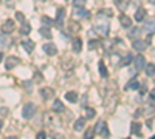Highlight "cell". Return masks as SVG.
<instances>
[{
    "mask_svg": "<svg viewBox=\"0 0 155 139\" xmlns=\"http://www.w3.org/2000/svg\"><path fill=\"white\" fill-rule=\"evenodd\" d=\"M51 23H53V20H51L50 17H47V16L42 17V25H44V27H48V28H50V27H51Z\"/></svg>",
    "mask_w": 155,
    "mask_h": 139,
    "instance_id": "cell-30",
    "label": "cell"
},
{
    "mask_svg": "<svg viewBox=\"0 0 155 139\" xmlns=\"http://www.w3.org/2000/svg\"><path fill=\"white\" fill-rule=\"evenodd\" d=\"M85 124H87V119H85V118H79V119L74 122V125H73L74 131H82L84 127H85Z\"/></svg>",
    "mask_w": 155,
    "mask_h": 139,
    "instance_id": "cell-13",
    "label": "cell"
},
{
    "mask_svg": "<svg viewBox=\"0 0 155 139\" xmlns=\"http://www.w3.org/2000/svg\"><path fill=\"white\" fill-rule=\"evenodd\" d=\"M149 3H150V5H153V3H155V2H153V0H150V2H149Z\"/></svg>",
    "mask_w": 155,
    "mask_h": 139,
    "instance_id": "cell-41",
    "label": "cell"
},
{
    "mask_svg": "<svg viewBox=\"0 0 155 139\" xmlns=\"http://www.w3.org/2000/svg\"><path fill=\"white\" fill-rule=\"evenodd\" d=\"M138 34H140V30H138L137 27H134V28L130 30V33H129V37H138Z\"/></svg>",
    "mask_w": 155,
    "mask_h": 139,
    "instance_id": "cell-31",
    "label": "cell"
},
{
    "mask_svg": "<svg viewBox=\"0 0 155 139\" xmlns=\"http://www.w3.org/2000/svg\"><path fill=\"white\" fill-rule=\"evenodd\" d=\"M93 133H96V134H99V136H102V137H109V128H107V124L104 122V121H101V122H98L96 125H95V128H93Z\"/></svg>",
    "mask_w": 155,
    "mask_h": 139,
    "instance_id": "cell-2",
    "label": "cell"
},
{
    "mask_svg": "<svg viewBox=\"0 0 155 139\" xmlns=\"http://www.w3.org/2000/svg\"><path fill=\"white\" fill-rule=\"evenodd\" d=\"M98 70H99V74L102 76V77H107L109 76V71H107V67H106L104 62H99L98 64Z\"/></svg>",
    "mask_w": 155,
    "mask_h": 139,
    "instance_id": "cell-20",
    "label": "cell"
},
{
    "mask_svg": "<svg viewBox=\"0 0 155 139\" xmlns=\"http://www.w3.org/2000/svg\"><path fill=\"white\" fill-rule=\"evenodd\" d=\"M41 96H42L45 100H50V99L54 97V90H53V88H48V87L41 88Z\"/></svg>",
    "mask_w": 155,
    "mask_h": 139,
    "instance_id": "cell-7",
    "label": "cell"
},
{
    "mask_svg": "<svg viewBox=\"0 0 155 139\" xmlns=\"http://www.w3.org/2000/svg\"><path fill=\"white\" fill-rule=\"evenodd\" d=\"M134 65H135V70H137V71L144 70V67H146V57H144L143 54H138V56L135 57V60H134Z\"/></svg>",
    "mask_w": 155,
    "mask_h": 139,
    "instance_id": "cell-4",
    "label": "cell"
},
{
    "mask_svg": "<svg viewBox=\"0 0 155 139\" xmlns=\"http://www.w3.org/2000/svg\"><path fill=\"white\" fill-rule=\"evenodd\" d=\"M64 14H65V11H64V8H58V12H56V27L61 28L62 27V22H64Z\"/></svg>",
    "mask_w": 155,
    "mask_h": 139,
    "instance_id": "cell-12",
    "label": "cell"
},
{
    "mask_svg": "<svg viewBox=\"0 0 155 139\" xmlns=\"http://www.w3.org/2000/svg\"><path fill=\"white\" fill-rule=\"evenodd\" d=\"M138 87H140V82H138L137 79H132L124 88H126V90H138Z\"/></svg>",
    "mask_w": 155,
    "mask_h": 139,
    "instance_id": "cell-21",
    "label": "cell"
},
{
    "mask_svg": "<svg viewBox=\"0 0 155 139\" xmlns=\"http://www.w3.org/2000/svg\"><path fill=\"white\" fill-rule=\"evenodd\" d=\"M132 46H134V49H137V51H144V49L147 48V43L144 40H141V39H137V40L132 42Z\"/></svg>",
    "mask_w": 155,
    "mask_h": 139,
    "instance_id": "cell-8",
    "label": "cell"
},
{
    "mask_svg": "<svg viewBox=\"0 0 155 139\" xmlns=\"http://www.w3.org/2000/svg\"><path fill=\"white\" fill-rule=\"evenodd\" d=\"M8 43H9V37H8V34L2 33V34H0V51H2V49H5V48L8 46Z\"/></svg>",
    "mask_w": 155,
    "mask_h": 139,
    "instance_id": "cell-17",
    "label": "cell"
},
{
    "mask_svg": "<svg viewBox=\"0 0 155 139\" xmlns=\"http://www.w3.org/2000/svg\"><path fill=\"white\" fill-rule=\"evenodd\" d=\"M146 14H147V12H146L144 8H138V9L135 11V20H137V22L144 20V19H146Z\"/></svg>",
    "mask_w": 155,
    "mask_h": 139,
    "instance_id": "cell-15",
    "label": "cell"
},
{
    "mask_svg": "<svg viewBox=\"0 0 155 139\" xmlns=\"http://www.w3.org/2000/svg\"><path fill=\"white\" fill-rule=\"evenodd\" d=\"M140 130H141V125H140V122H132V124H130V133H132V134L140 133Z\"/></svg>",
    "mask_w": 155,
    "mask_h": 139,
    "instance_id": "cell-25",
    "label": "cell"
},
{
    "mask_svg": "<svg viewBox=\"0 0 155 139\" xmlns=\"http://www.w3.org/2000/svg\"><path fill=\"white\" fill-rule=\"evenodd\" d=\"M129 5H130V0H115V6L123 12L129 8Z\"/></svg>",
    "mask_w": 155,
    "mask_h": 139,
    "instance_id": "cell-10",
    "label": "cell"
},
{
    "mask_svg": "<svg viewBox=\"0 0 155 139\" xmlns=\"http://www.w3.org/2000/svg\"><path fill=\"white\" fill-rule=\"evenodd\" d=\"M73 5L74 6H84L85 5V0H73Z\"/></svg>",
    "mask_w": 155,
    "mask_h": 139,
    "instance_id": "cell-32",
    "label": "cell"
},
{
    "mask_svg": "<svg viewBox=\"0 0 155 139\" xmlns=\"http://www.w3.org/2000/svg\"><path fill=\"white\" fill-rule=\"evenodd\" d=\"M143 113H141V110H137V113H135V118H138V116H141Z\"/></svg>",
    "mask_w": 155,
    "mask_h": 139,
    "instance_id": "cell-39",
    "label": "cell"
},
{
    "mask_svg": "<svg viewBox=\"0 0 155 139\" xmlns=\"http://www.w3.org/2000/svg\"><path fill=\"white\" fill-rule=\"evenodd\" d=\"M130 62H132V56L130 54H126L123 59H121V67H126V65H129V64H130Z\"/></svg>",
    "mask_w": 155,
    "mask_h": 139,
    "instance_id": "cell-26",
    "label": "cell"
},
{
    "mask_svg": "<svg viewBox=\"0 0 155 139\" xmlns=\"http://www.w3.org/2000/svg\"><path fill=\"white\" fill-rule=\"evenodd\" d=\"M51 110H53V111H58V113H62V111H64V104H62V100H54L53 105H51Z\"/></svg>",
    "mask_w": 155,
    "mask_h": 139,
    "instance_id": "cell-19",
    "label": "cell"
},
{
    "mask_svg": "<svg viewBox=\"0 0 155 139\" xmlns=\"http://www.w3.org/2000/svg\"><path fill=\"white\" fill-rule=\"evenodd\" d=\"M73 51L76 54H79L82 51V40L79 39V37H76V39L73 40Z\"/></svg>",
    "mask_w": 155,
    "mask_h": 139,
    "instance_id": "cell-16",
    "label": "cell"
},
{
    "mask_svg": "<svg viewBox=\"0 0 155 139\" xmlns=\"http://www.w3.org/2000/svg\"><path fill=\"white\" fill-rule=\"evenodd\" d=\"M12 31H14V22H12V20L9 19V20H6V22L3 23V27H2V33L9 34V33H12Z\"/></svg>",
    "mask_w": 155,
    "mask_h": 139,
    "instance_id": "cell-11",
    "label": "cell"
},
{
    "mask_svg": "<svg viewBox=\"0 0 155 139\" xmlns=\"http://www.w3.org/2000/svg\"><path fill=\"white\" fill-rule=\"evenodd\" d=\"M92 136H93V130H88V131L85 133V137H87V139H92Z\"/></svg>",
    "mask_w": 155,
    "mask_h": 139,
    "instance_id": "cell-38",
    "label": "cell"
},
{
    "mask_svg": "<svg viewBox=\"0 0 155 139\" xmlns=\"http://www.w3.org/2000/svg\"><path fill=\"white\" fill-rule=\"evenodd\" d=\"M17 64H20V59H19V57H16V56H9V57H6L5 68H6V70H11V68H14Z\"/></svg>",
    "mask_w": 155,
    "mask_h": 139,
    "instance_id": "cell-5",
    "label": "cell"
},
{
    "mask_svg": "<svg viewBox=\"0 0 155 139\" xmlns=\"http://www.w3.org/2000/svg\"><path fill=\"white\" fill-rule=\"evenodd\" d=\"M70 27H71V31H79V25L74 23V22H71V23H70Z\"/></svg>",
    "mask_w": 155,
    "mask_h": 139,
    "instance_id": "cell-34",
    "label": "cell"
},
{
    "mask_svg": "<svg viewBox=\"0 0 155 139\" xmlns=\"http://www.w3.org/2000/svg\"><path fill=\"white\" fill-rule=\"evenodd\" d=\"M120 22H121V25L124 28H130L132 27V20H130V17H127L126 14H123L121 17H120Z\"/></svg>",
    "mask_w": 155,
    "mask_h": 139,
    "instance_id": "cell-18",
    "label": "cell"
},
{
    "mask_svg": "<svg viewBox=\"0 0 155 139\" xmlns=\"http://www.w3.org/2000/svg\"><path fill=\"white\" fill-rule=\"evenodd\" d=\"M16 17H17V20L19 22H25V17H23V14L19 11V12H16Z\"/></svg>",
    "mask_w": 155,
    "mask_h": 139,
    "instance_id": "cell-35",
    "label": "cell"
},
{
    "mask_svg": "<svg viewBox=\"0 0 155 139\" xmlns=\"http://www.w3.org/2000/svg\"><path fill=\"white\" fill-rule=\"evenodd\" d=\"M47 137V133L45 131H39L37 133V139H45Z\"/></svg>",
    "mask_w": 155,
    "mask_h": 139,
    "instance_id": "cell-36",
    "label": "cell"
},
{
    "mask_svg": "<svg viewBox=\"0 0 155 139\" xmlns=\"http://www.w3.org/2000/svg\"><path fill=\"white\" fill-rule=\"evenodd\" d=\"M146 28H147V30H150V33L153 31V17H152V19H150L149 22H147V25H146Z\"/></svg>",
    "mask_w": 155,
    "mask_h": 139,
    "instance_id": "cell-33",
    "label": "cell"
},
{
    "mask_svg": "<svg viewBox=\"0 0 155 139\" xmlns=\"http://www.w3.org/2000/svg\"><path fill=\"white\" fill-rule=\"evenodd\" d=\"M42 49L45 51V54H48V56H54V54L58 53V48H56V45H54V43H51V42L45 43V45L42 46Z\"/></svg>",
    "mask_w": 155,
    "mask_h": 139,
    "instance_id": "cell-6",
    "label": "cell"
},
{
    "mask_svg": "<svg viewBox=\"0 0 155 139\" xmlns=\"http://www.w3.org/2000/svg\"><path fill=\"white\" fill-rule=\"evenodd\" d=\"M0 130H2V121H0Z\"/></svg>",
    "mask_w": 155,
    "mask_h": 139,
    "instance_id": "cell-43",
    "label": "cell"
},
{
    "mask_svg": "<svg viewBox=\"0 0 155 139\" xmlns=\"http://www.w3.org/2000/svg\"><path fill=\"white\" fill-rule=\"evenodd\" d=\"M95 115H96V111L93 108H87L85 110V119H93Z\"/></svg>",
    "mask_w": 155,
    "mask_h": 139,
    "instance_id": "cell-28",
    "label": "cell"
},
{
    "mask_svg": "<svg viewBox=\"0 0 155 139\" xmlns=\"http://www.w3.org/2000/svg\"><path fill=\"white\" fill-rule=\"evenodd\" d=\"M73 16L76 19H88L90 17V12L87 9H84V6H74L73 8Z\"/></svg>",
    "mask_w": 155,
    "mask_h": 139,
    "instance_id": "cell-3",
    "label": "cell"
},
{
    "mask_svg": "<svg viewBox=\"0 0 155 139\" xmlns=\"http://www.w3.org/2000/svg\"><path fill=\"white\" fill-rule=\"evenodd\" d=\"M95 31L101 36H107L109 34V25L107 23H102V25H96L95 27Z\"/></svg>",
    "mask_w": 155,
    "mask_h": 139,
    "instance_id": "cell-14",
    "label": "cell"
},
{
    "mask_svg": "<svg viewBox=\"0 0 155 139\" xmlns=\"http://www.w3.org/2000/svg\"><path fill=\"white\" fill-rule=\"evenodd\" d=\"M98 14H99V16H106V17H112V16H113V12H112V9L104 8V9H99Z\"/></svg>",
    "mask_w": 155,
    "mask_h": 139,
    "instance_id": "cell-27",
    "label": "cell"
},
{
    "mask_svg": "<svg viewBox=\"0 0 155 139\" xmlns=\"http://www.w3.org/2000/svg\"><path fill=\"white\" fill-rule=\"evenodd\" d=\"M96 45H98L96 42H90V48H93V46H96Z\"/></svg>",
    "mask_w": 155,
    "mask_h": 139,
    "instance_id": "cell-40",
    "label": "cell"
},
{
    "mask_svg": "<svg viewBox=\"0 0 155 139\" xmlns=\"http://www.w3.org/2000/svg\"><path fill=\"white\" fill-rule=\"evenodd\" d=\"M2 57H3V54H2V53H0V60H2Z\"/></svg>",
    "mask_w": 155,
    "mask_h": 139,
    "instance_id": "cell-42",
    "label": "cell"
},
{
    "mask_svg": "<svg viewBox=\"0 0 155 139\" xmlns=\"http://www.w3.org/2000/svg\"><path fill=\"white\" fill-rule=\"evenodd\" d=\"M65 99L68 100V102H76V100H78V93L76 91H68L65 94Z\"/></svg>",
    "mask_w": 155,
    "mask_h": 139,
    "instance_id": "cell-24",
    "label": "cell"
},
{
    "mask_svg": "<svg viewBox=\"0 0 155 139\" xmlns=\"http://www.w3.org/2000/svg\"><path fill=\"white\" fill-rule=\"evenodd\" d=\"M36 111H37V107L33 104V102H28V104H25L23 110H22V116L25 119H31L34 115H36Z\"/></svg>",
    "mask_w": 155,
    "mask_h": 139,
    "instance_id": "cell-1",
    "label": "cell"
},
{
    "mask_svg": "<svg viewBox=\"0 0 155 139\" xmlns=\"http://www.w3.org/2000/svg\"><path fill=\"white\" fill-rule=\"evenodd\" d=\"M144 68H146V73H147L149 77H153V76H155V65L152 64V62H150L149 65L146 64V67H144Z\"/></svg>",
    "mask_w": 155,
    "mask_h": 139,
    "instance_id": "cell-23",
    "label": "cell"
},
{
    "mask_svg": "<svg viewBox=\"0 0 155 139\" xmlns=\"http://www.w3.org/2000/svg\"><path fill=\"white\" fill-rule=\"evenodd\" d=\"M22 46H23V49H25L28 54H31V53L34 51V42H31L30 39H23V40H22Z\"/></svg>",
    "mask_w": 155,
    "mask_h": 139,
    "instance_id": "cell-9",
    "label": "cell"
},
{
    "mask_svg": "<svg viewBox=\"0 0 155 139\" xmlns=\"http://www.w3.org/2000/svg\"><path fill=\"white\" fill-rule=\"evenodd\" d=\"M30 31H31V27H30L28 23H25V22H23L22 28H20V33H22V34H30Z\"/></svg>",
    "mask_w": 155,
    "mask_h": 139,
    "instance_id": "cell-29",
    "label": "cell"
},
{
    "mask_svg": "<svg viewBox=\"0 0 155 139\" xmlns=\"http://www.w3.org/2000/svg\"><path fill=\"white\" fill-rule=\"evenodd\" d=\"M146 124H147V127H149V128L152 130V128H153V118H150V119H147V122H146Z\"/></svg>",
    "mask_w": 155,
    "mask_h": 139,
    "instance_id": "cell-37",
    "label": "cell"
},
{
    "mask_svg": "<svg viewBox=\"0 0 155 139\" xmlns=\"http://www.w3.org/2000/svg\"><path fill=\"white\" fill-rule=\"evenodd\" d=\"M39 33H41V36H44L45 39H51V37H53V34H51L48 27H42L41 30H39Z\"/></svg>",
    "mask_w": 155,
    "mask_h": 139,
    "instance_id": "cell-22",
    "label": "cell"
}]
</instances>
